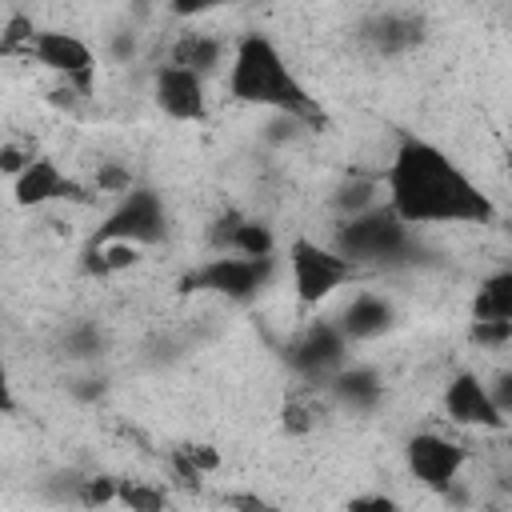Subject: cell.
I'll return each mask as SVG.
<instances>
[{
    "label": "cell",
    "mask_w": 512,
    "mask_h": 512,
    "mask_svg": "<svg viewBox=\"0 0 512 512\" xmlns=\"http://www.w3.org/2000/svg\"><path fill=\"white\" fill-rule=\"evenodd\" d=\"M388 208L412 224H492L496 204L480 184L432 140L400 136L388 168H384Z\"/></svg>",
    "instance_id": "obj_1"
},
{
    "label": "cell",
    "mask_w": 512,
    "mask_h": 512,
    "mask_svg": "<svg viewBox=\"0 0 512 512\" xmlns=\"http://www.w3.org/2000/svg\"><path fill=\"white\" fill-rule=\"evenodd\" d=\"M228 96L248 108H264L272 116H292L304 128H324L320 100L300 84V76L288 68L284 52L264 32H244L232 48L228 64Z\"/></svg>",
    "instance_id": "obj_2"
},
{
    "label": "cell",
    "mask_w": 512,
    "mask_h": 512,
    "mask_svg": "<svg viewBox=\"0 0 512 512\" xmlns=\"http://www.w3.org/2000/svg\"><path fill=\"white\" fill-rule=\"evenodd\" d=\"M332 248L340 256H348L356 268L360 264H396L408 256L412 236H408V224L388 204H376L352 220H340L332 228Z\"/></svg>",
    "instance_id": "obj_3"
},
{
    "label": "cell",
    "mask_w": 512,
    "mask_h": 512,
    "mask_svg": "<svg viewBox=\"0 0 512 512\" xmlns=\"http://www.w3.org/2000/svg\"><path fill=\"white\" fill-rule=\"evenodd\" d=\"M288 276H292L296 300L304 308H312V304H324L328 296H336L356 276V264L348 256H340L332 244L296 236L288 244Z\"/></svg>",
    "instance_id": "obj_4"
},
{
    "label": "cell",
    "mask_w": 512,
    "mask_h": 512,
    "mask_svg": "<svg viewBox=\"0 0 512 512\" xmlns=\"http://www.w3.org/2000/svg\"><path fill=\"white\" fill-rule=\"evenodd\" d=\"M24 60H36L40 68L56 72L64 84H72L76 92H92L96 80V52L84 36L68 32V28H40L24 52Z\"/></svg>",
    "instance_id": "obj_5"
},
{
    "label": "cell",
    "mask_w": 512,
    "mask_h": 512,
    "mask_svg": "<svg viewBox=\"0 0 512 512\" xmlns=\"http://www.w3.org/2000/svg\"><path fill=\"white\" fill-rule=\"evenodd\" d=\"M272 276V260H248V256H212L200 268H192L180 288L184 292H216L224 300H252Z\"/></svg>",
    "instance_id": "obj_6"
},
{
    "label": "cell",
    "mask_w": 512,
    "mask_h": 512,
    "mask_svg": "<svg viewBox=\"0 0 512 512\" xmlns=\"http://www.w3.org/2000/svg\"><path fill=\"white\" fill-rule=\"evenodd\" d=\"M168 228L164 216V200L152 188H132L128 196L116 200V208L104 216V224L96 228L92 240H128V244H156Z\"/></svg>",
    "instance_id": "obj_7"
},
{
    "label": "cell",
    "mask_w": 512,
    "mask_h": 512,
    "mask_svg": "<svg viewBox=\"0 0 512 512\" xmlns=\"http://www.w3.org/2000/svg\"><path fill=\"white\" fill-rule=\"evenodd\" d=\"M404 460H408V472L432 488V492H448L456 480H460V468L468 464V452L464 444H456L452 436H440V432H416L404 448Z\"/></svg>",
    "instance_id": "obj_8"
},
{
    "label": "cell",
    "mask_w": 512,
    "mask_h": 512,
    "mask_svg": "<svg viewBox=\"0 0 512 512\" xmlns=\"http://www.w3.org/2000/svg\"><path fill=\"white\" fill-rule=\"evenodd\" d=\"M344 348H348V336L340 332V324H332V320H312V324L288 344V364H292L300 376L328 384V380L344 368Z\"/></svg>",
    "instance_id": "obj_9"
},
{
    "label": "cell",
    "mask_w": 512,
    "mask_h": 512,
    "mask_svg": "<svg viewBox=\"0 0 512 512\" xmlns=\"http://www.w3.org/2000/svg\"><path fill=\"white\" fill-rule=\"evenodd\" d=\"M444 412L452 424L460 428H480V432H504L508 416L496 404L492 388L476 376V372H456L444 388Z\"/></svg>",
    "instance_id": "obj_10"
},
{
    "label": "cell",
    "mask_w": 512,
    "mask_h": 512,
    "mask_svg": "<svg viewBox=\"0 0 512 512\" xmlns=\"http://www.w3.org/2000/svg\"><path fill=\"white\" fill-rule=\"evenodd\" d=\"M152 96H156V108H160L168 120L196 124V120H204V116H208L204 76H196V72H188V68H176V64L156 68Z\"/></svg>",
    "instance_id": "obj_11"
},
{
    "label": "cell",
    "mask_w": 512,
    "mask_h": 512,
    "mask_svg": "<svg viewBox=\"0 0 512 512\" xmlns=\"http://www.w3.org/2000/svg\"><path fill=\"white\" fill-rule=\"evenodd\" d=\"M12 200L20 208H44V204H56V200H84V188L60 172L56 160L48 156H36L16 180H12Z\"/></svg>",
    "instance_id": "obj_12"
},
{
    "label": "cell",
    "mask_w": 512,
    "mask_h": 512,
    "mask_svg": "<svg viewBox=\"0 0 512 512\" xmlns=\"http://www.w3.org/2000/svg\"><path fill=\"white\" fill-rule=\"evenodd\" d=\"M392 304L380 296V292H356L348 304H344V312H340V332L348 336V340H376V336H384L388 328H392Z\"/></svg>",
    "instance_id": "obj_13"
},
{
    "label": "cell",
    "mask_w": 512,
    "mask_h": 512,
    "mask_svg": "<svg viewBox=\"0 0 512 512\" xmlns=\"http://www.w3.org/2000/svg\"><path fill=\"white\" fill-rule=\"evenodd\" d=\"M220 60H224V40L212 36V32H200V28H184V32L172 40V48H168V64L188 68V72H196V76L216 72Z\"/></svg>",
    "instance_id": "obj_14"
},
{
    "label": "cell",
    "mask_w": 512,
    "mask_h": 512,
    "mask_svg": "<svg viewBox=\"0 0 512 512\" xmlns=\"http://www.w3.org/2000/svg\"><path fill=\"white\" fill-rule=\"evenodd\" d=\"M324 388H328L332 400H340L344 408H360V412L372 408L380 400V392H384V384H380V376L372 368H340Z\"/></svg>",
    "instance_id": "obj_15"
},
{
    "label": "cell",
    "mask_w": 512,
    "mask_h": 512,
    "mask_svg": "<svg viewBox=\"0 0 512 512\" xmlns=\"http://www.w3.org/2000/svg\"><path fill=\"white\" fill-rule=\"evenodd\" d=\"M472 320H504L512 324V268H500L480 280L472 296Z\"/></svg>",
    "instance_id": "obj_16"
},
{
    "label": "cell",
    "mask_w": 512,
    "mask_h": 512,
    "mask_svg": "<svg viewBox=\"0 0 512 512\" xmlns=\"http://www.w3.org/2000/svg\"><path fill=\"white\" fill-rule=\"evenodd\" d=\"M364 36L376 44V52H404V48H412L420 40V20L404 16V12H384V16H376L368 24Z\"/></svg>",
    "instance_id": "obj_17"
},
{
    "label": "cell",
    "mask_w": 512,
    "mask_h": 512,
    "mask_svg": "<svg viewBox=\"0 0 512 512\" xmlns=\"http://www.w3.org/2000/svg\"><path fill=\"white\" fill-rule=\"evenodd\" d=\"M380 184H384V180L352 176V180H344V184L336 188L332 204L344 212V220H352V216H360V212H368V208H376V204H380Z\"/></svg>",
    "instance_id": "obj_18"
},
{
    "label": "cell",
    "mask_w": 512,
    "mask_h": 512,
    "mask_svg": "<svg viewBox=\"0 0 512 512\" xmlns=\"http://www.w3.org/2000/svg\"><path fill=\"white\" fill-rule=\"evenodd\" d=\"M228 252H232V256H248V260H272V252H276V236H272L268 224L244 216V224L236 228Z\"/></svg>",
    "instance_id": "obj_19"
},
{
    "label": "cell",
    "mask_w": 512,
    "mask_h": 512,
    "mask_svg": "<svg viewBox=\"0 0 512 512\" xmlns=\"http://www.w3.org/2000/svg\"><path fill=\"white\" fill-rule=\"evenodd\" d=\"M324 400H316L312 392H300V396H288V404H284V412H280V420H284V428L292 432V436H308V432H316L320 428V420H324Z\"/></svg>",
    "instance_id": "obj_20"
},
{
    "label": "cell",
    "mask_w": 512,
    "mask_h": 512,
    "mask_svg": "<svg viewBox=\"0 0 512 512\" xmlns=\"http://www.w3.org/2000/svg\"><path fill=\"white\" fill-rule=\"evenodd\" d=\"M128 512H172V500L160 484H148V480H120V500Z\"/></svg>",
    "instance_id": "obj_21"
},
{
    "label": "cell",
    "mask_w": 512,
    "mask_h": 512,
    "mask_svg": "<svg viewBox=\"0 0 512 512\" xmlns=\"http://www.w3.org/2000/svg\"><path fill=\"white\" fill-rule=\"evenodd\" d=\"M120 500V480L112 476H88V480H76V504L84 512H100L108 504Z\"/></svg>",
    "instance_id": "obj_22"
},
{
    "label": "cell",
    "mask_w": 512,
    "mask_h": 512,
    "mask_svg": "<svg viewBox=\"0 0 512 512\" xmlns=\"http://www.w3.org/2000/svg\"><path fill=\"white\" fill-rule=\"evenodd\" d=\"M92 188H96V192H108V196H128V192H132L136 184H132V172H128V164L104 160V164H96Z\"/></svg>",
    "instance_id": "obj_23"
},
{
    "label": "cell",
    "mask_w": 512,
    "mask_h": 512,
    "mask_svg": "<svg viewBox=\"0 0 512 512\" xmlns=\"http://www.w3.org/2000/svg\"><path fill=\"white\" fill-rule=\"evenodd\" d=\"M480 348H504L512 340V324L504 320H472V332H468Z\"/></svg>",
    "instance_id": "obj_24"
},
{
    "label": "cell",
    "mask_w": 512,
    "mask_h": 512,
    "mask_svg": "<svg viewBox=\"0 0 512 512\" xmlns=\"http://www.w3.org/2000/svg\"><path fill=\"white\" fill-rule=\"evenodd\" d=\"M32 160H36V152H32V148H24V144H16V140H8V144L0 148V168H4L12 180H16Z\"/></svg>",
    "instance_id": "obj_25"
},
{
    "label": "cell",
    "mask_w": 512,
    "mask_h": 512,
    "mask_svg": "<svg viewBox=\"0 0 512 512\" xmlns=\"http://www.w3.org/2000/svg\"><path fill=\"white\" fill-rule=\"evenodd\" d=\"M348 512H400V504L392 496H384V492H372V496H352Z\"/></svg>",
    "instance_id": "obj_26"
},
{
    "label": "cell",
    "mask_w": 512,
    "mask_h": 512,
    "mask_svg": "<svg viewBox=\"0 0 512 512\" xmlns=\"http://www.w3.org/2000/svg\"><path fill=\"white\" fill-rule=\"evenodd\" d=\"M184 452H188V460H192L200 472H216V468H220V460H224L212 444H184Z\"/></svg>",
    "instance_id": "obj_27"
},
{
    "label": "cell",
    "mask_w": 512,
    "mask_h": 512,
    "mask_svg": "<svg viewBox=\"0 0 512 512\" xmlns=\"http://www.w3.org/2000/svg\"><path fill=\"white\" fill-rule=\"evenodd\" d=\"M492 388V396H496V404L504 408V416H512V372H504L496 384H488Z\"/></svg>",
    "instance_id": "obj_28"
},
{
    "label": "cell",
    "mask_w": 512,
    "mask_h": 512,
    "mask_svg": "<svg viewBox=\"0 0 512 512\" xmlns=\"http://www.w3.org/2000/svg\"><path fill=\"white\" fill-rule=\"evenodd\" d=\"M232 508H240V512H272L260 496H232Z\"/></svg>",
    "instance_id": "obj_29"
},
{
    "label": "cell",
    "mask_w": 512,
    "mask_h": 512,
    "mask_svg": "<svg viewBox=\"0 0 512 512\" xmlns=\"http://www.w3.org/2000/svg\"><path fill=\"white\" fill-rule=\"evenodd\" d=\"M100 512H108V508H100Z\"/></svg>",
    "instance_id": "obj_30"
},
{
    "label": "cell",
    "mask_w": 512,
    "mask_h": 512,
    "mask_svg": "<svg viewBox=\"0 0 512 512\" xmlns=\"http://www.w3.org/2000/svg\"><path fill=\"white\" fill-rule=\"evenodd\" d=\"M508 232H512V228H508Z\"/></svg>",
    "instance_id": "obj_31"
}]
</instances>
